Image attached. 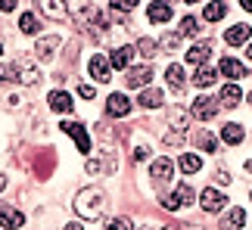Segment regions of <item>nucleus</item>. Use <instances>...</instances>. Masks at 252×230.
I'll return each instance as SVG.
<instances>
[{
  "mask_svg": "<svg viewBox=\"0 0 252 230\" xmlns=\"http://www.w3.org/2000/svg\"><path fill=\"white\" fill-rule=\"evenodd\" d=\"M218 109H221V106H218V100H212V97H196V100H193V106H190L193 118H199V121L215 118Z\"/></svg>",
  "mask_w": 252,
  "mask_h": 230,
  "instance_id": "nucleus-3",
  "label": "nucleus"
},
{
  "mask_svg": "<svg viewBox=\"0 0 252 230\" xmlns=\"http://www.w3.org/2000/svg\"><path fill=\"white\" fill-rule=\"evenodd\" d=\"M193 34H199V22L193 16H184L181 19V37H193Z\"/></svg>",
  "mask_w": 252,
  "mask_h": 230,
  "instance_id": "nucleus-29",
  "label": "nucleus"
},
{
  "mask_svg": "<svg viewBox=\"0 0 252 230\" xmlns=\"http://www.w3.org/2000/svg\"><path fill=\"white\" fill-rule=\"evenodd\" d=\"M6 187V174H0V190H3Z\"/></svg>",
  "mask_w": 252,
  "mask_h": 230,
  "instance_id": "nucleus-44",
  "label": "nucleus"
},
{
  "mask_svg": "<svg viewBox=\"0 0 252 230\" xmlns=\"http://www.w3.org/2000/svg\"><path fill=\"white\" fill-rule=\"evenodd\" d=\"M184 140H187V134H184V131H168L165 137H162L165 146H178V143H184Z\"/></svg>",
  "mask_w": 252,
  "mask_h": 230,
  "instance_id": "nucleus-32",
  "label": "nucleus"
},
{
  "mask_svg": "<svg viewBox=\"0 0 252 230\" xmlns=\"http://www.w3.org/2000/svg\"><path fill=\"white\" fill-rule=\"evenodd\" d=\"M171 174H174V165L168 159H156L150 165V177L156 180V184H165V180H171Z\"/></svg>",
  "mask_w": 252,
  "mask_h": 230,
  "instance_id": "nucleus-10",
  "label": "nucleus"
},
{
  "mask_svg": "<svg viewBox=\"0 0 252 230\" xmlns=\"http://www.w3.org/2000/svg\"><path fill=\"white\" fill-rule=\"evenodd\" d=\"M75 212H78L84 221H100L106 212V193L100 187H84L78 196H75Z\"/></svg>",
  "mask_w": 252,
  "mask_h": 230,
  "instance_id": "nucleus-1",
  "label": "nucleus"
},
{
  "mask_svg": "<svg viewBox=\"0 0 252 230\" xmlns=\"http://www.w3.org/2000/svg\"><path fill=\"white\" fill-rule=\"evenodd\" d=\"M246 56H249V62H252V44H249V47H246Z\"/></svg>",
  "mask_w": 252,
  "mask_h": 230,
  "instance_id": "nucleus-45",
  "label": "nucleus"
},
{
  "mask_svg": "<svg viewBox=\"0 0 252 230\" xmlns=\"http://www.w3.org/2000/svg\"><path fill=\"white\" fill-rule=\"evenodd\" d=\"M224 13H227V6L224 3H206L202 6V16H206V22H218V19H224Z\"/></svg>",
  "mask_w": 252,
  "mask_h": 230,
  "instance_id": "nucleus-26",
  "label": "nucleus"
},
{
  "mask_svg": "<svg viewBox=\"0 0 252 230\" xmlns=\"http://www.w3.org/2000/svg\"><path fill=\"white\" fill-rule=\"evenodd\" d=\"M0 56H3V47H0Z\"/></svg>",
  "mask_w": 252,
  "mask_h": 230,
  "instance_id": "nucleus-46",
  "label": "nucleus"
},
{
  "mask_svg": "<svg viewBox=\"0 0 252 230\" xmlns=\"http://www.w3.org/2000/svg\"><path fill=\"white\" fill-rule=\"evenodd\" d=\"M41 6H44V16H56V19H65V16H69L65 3H53V0H47V3H41Z\"/></svg>",
  "mask_w": 252,
  "mask_h": 230,
  "instance_id": "nucleus-30",
  "label": "nucleus"
},
{
  "mask_svg": "<svg viewBox=\"0 0 252 230\" xmlns=\"http://www.w3.org/2000/svg\"><path fill=\"white\" fill-rule=\"evenodd\" d=\"M209 56H212V44L209 41H196L187 50V62H193V65H199V69H202V62H206Z\"/></svg>",
  "mask_w": 252,
  "mask_h": 230,
  "instance_id": "nucleus-12",
  "label": "nucleus"
},
{
  "mask_svg": "<svg viewBox=\"0 0 252 230\" xmlns=\"http://www.w3.org/2000/svg\"><path fill=\"white\" fill-rule=\"evenodd\" d=\"M243 224H246L243 208H230V212L221 218V230H243Z\"/></svg>",
  "mask_w": 252,
  "mask_h": 230,
  "instance_id": "nucleus-17",
  "label": "nucleus"
},
{
  "mask_svg": "<svg viewBox=\"0 0 252 230\" xmlns=\"http://www.w3.org/2000/svg\"><path fill=\"white\" fill-rule=\"evenodd\" d=\"M162 100H165V93H162L159 87H147V90H140V106L143 109H156V106H162Z\"/></svg>",
  "mask_w": 252,
  "mask_h": 230,
  "instance_id": "nucleus-19",
  "label": "nucleus"
},
{
  "mask_svg": "<svg viewBox=\"0 0 252 230\" xmlns=\"http://www.w3.org/2000/svg\"><path fill=\"white\" fill-rule=\"evenodd\" d=\"M56 50H60V34H50V37H41V41L34 44V56L41 62H47V59H53L56 56Z\"/></svg>",
  "mask_w": 252,
  "mask_h": 230,
  "instance_id": "nucleus-8",
  "label": "nucleus"
},
{
  "mask_svg": "<svg viewBox=\"0 0 252 230\" xmlns=\"http://www.w3.org/2000/svg\"><path fill=\"white\" fill-rule=\"evenodd\" d=\"M221 75H227L230 81H240L246 75V69H243V62L240 59H234V56H224V59H221Z\"/></svg>",
  "mask_w": 252,
  "mask_h": 230,
  "instance_id": "nucleus-16",
  "label": "nucleus"
},
{
  "mask_svg": "<svg viewBox=\"0 0 252 230\" xmlns=\"http://www.w3.org/2000/svg\"><path fill=\"white\" fill-rule=\"evenodd\" d=\"M174 16L171 3H150V22H168Z\"/></svg>",
  "mask_w": 252,
  "mask_h": 230,
  "instance_id": "nucleus-24",
  "label": "nucleus"
},
{
  "mask_svg": "<svg viewBox=\"0 0 252 230\" xmlns=\"http://www.w3.org/2000/svg\"><path fill=\"white\" fill-rule=\"evenodd\" d=\"M199 202H202V212H221V208L227 205V199H224V193H218L215 187H206L199 193Z\"/></svg>",
  "mask_w": 252,
  "mask_h": 230,
  "instance_id": "nucleus-5",
  "label": "nucleus"
},
{
  "mask_svg": "<svg viewBox=\"0 0 252 230\" xmlns=\"http://www.w3.org/2000/svg\"><path fill=\"white\" fill-rule=\"evenodd\" d=\"M13 65H16V81L28 84V87H34V84L41 81V72H37V69H34V65L28 62V59H16Z\"/></svg>",
  "mask_w": 252,
  "mask_h": 230,
  "instance_id": "nucleus-7",
  "label": "nucleus"
},
{
  "mask_svg": "<svg viewBox=\"0 0 252 230\" xmlns=\"http://www.w3.org/2000/svg\"><path fill=\"white\" fill-rule=\"evenodd\" d=\"M106 230H131V221H125V218H115V221L106 224Z\"/></svg>",
  "mask_w": 252,
  "mask_h": 230,
  "instance_id": "nucleus-36",
  "label": "nucleus"
},
{
  "mask_svg": "<svg viewBox=\"0 0 252 230\" xmlns=\"http://www.w3.org/2000/svg\"><path fill=\"white\" fill-rule=\"evenodd\" d=\"M16 81V65H0V84H13Z\"/></svg>",
  "mask_w": 252,
  "mask_h": 230,
  "instance_id": "nucleus-35",
  "label": "nucleus"
},
{
  "mask_svg": "<svg viewBox=\"0 0 252 230\" xmlns=\"http://www.w3.org/2000/svg\"><path fill=\"white\" fill-rule=\"evenodd\" d=\"M106 112L115 115V118H122V115H128V112H131V100L125 97V93H112V97L106 100Z\"/></svg>",
  "mask_w": 252,
  "mask_h": 230,
  "instance_id": "nucleus-9",
  "label": "nucleus"
},
{
  "mask_svg": "<svg viewBox=\"0 0 252 230\" xmlns=\"http://www.w3.org/2000/svg\"><path fill=\"white\" fill-rule=\"evenodd\" d=\"M199 146L206 149V152H215V149H218V140H215V137H212V134L206 131V134H199Z\"/></svg>",
  "mask_w": 252,
  "mask_h": 230,
  "instance_id": "nucleus-34",
  "label": "nucleus"
},
{
  "mask_svg": "<svg viewBox=\"0 0 252 230\" xmlns=\"http://www.w3.org/2000/svg\"><path fill=\"white\" fill-rule=\"evenodd\" d=\"M240 100H243V90H240L237 84H224V87H221V97H218L221 106H237Z\"/></svg>",
  "mask_w": 252,
  "mask_h": 230,
  "instance_id": "nucleus-20",
  "label": "nucleus"
},
{
  "mask_svg": "<svg viewBox=\"0 0 252 230\" xmlns=\"http://www.w3.org/2000/svg\"><path fill=\"white\" fill-rule=\"evenodd\" d=\"M243 137H246V134H243V128H240V124H224V128H221V140H224V143H230V146H237V143H243Z\"/></svg>",
  "mask_w": 252,
  "mask_h": 230,
  "instance_id": "nucleus-22",
  "label": "nucleus"
},
{
  "mask_svg": "<svg viewBox=\"0 0 252 230\" xmlns=\"http://www.w3.org/2000/svg\"><path fill=\"white\" fill-rule=\"evenodd\" d=\"M65 230H81V224H78V221H72V224H65Z\"/></svg>",
  "mask_w": 252,
  "mask_h": 230,
  "instance_id": "nucleus-43",
  "label": "nucleus"
},
{
  "mask_svg": "<svg viewBox=\"0 0 252 230\" xmlns=\"http://www.w3.org/2000/svg\"><path fill=\"white\" fill-rule=\"evenodd\" d=\"M193 202V190L187 187V184H181L178 190H174L171 196H165L162 199V205L168 208V212H178V208H184V205H190Z\"/></svg>",
  "mask_w": 252,
  "mask_h": 230,
  "instance_id": "nucleus-4",
  "label": "nucleus"
},
{
  "mask_svg": "<svg viewBox=\"0 0 252 230\" xmlns=\"http://www.w3.org/2000/svg\"><path fill=\"white\" fill-rule=\"evenodd\" d=\"M109 6H112V9H119V13H128V9H134V3H125V0H112Z\"/></svg>",
  "mask_w": 252,
  "mask_h": 230,
  "instance_id": "nucleus-37",
  "label": "nucleus"
},
{
  "mask_svg": "<svg viewBox=\"0 0 252 230\" xmlns=\"http://www.w3.org/2000/svg\"><path fill=\"white\" fill-rule=\"evenodd\" d=\"M178 165H181L184 174H196V171L202 168V159L196 156V152H184V156L178 159Z\"/></svg>",
  "mask_w": 252,
  "mask_h": 230,
  "instance_id": "nucleus-23",
  "label": "nucleus"
},
{
  "mask_svg": "<svg viewBox=\"0 0 252 230\" xmlns=\"http://www.w3.org/2000/svg\"><path fill=\"white\" fill-rule=\"evenodd\" d=\"M19 28H22L25 34H37V31H41V22H37L34 13H22V16H19Z\"/></svg>",
  "mask_w": 252,
  "mask_h": 230,
  "instance_id": "nucleus-27",
  "label": "nucleus"
},
{
  "mask_svg": "<svg viewBox=\"0 0 252 230\" xmlns=\"http://www.w3.org/2000/svg\"><path fill=\"white\" fill-rule=\"evenodd\" d=\"M178 47H181V31H171L162 37V50H178Z\"/></svg>",
  "mask_w": 252,
  "mask_h": 230,
  "instance_id": "nucleus-31",
  "label": "nucleus"
},
{
  "mask_svg": "<svg viewBox=\"0 0 252 230\" xmlns=\"http://www.w3.org/2000/svg\"><path fill=\"white\" fill-rule=\"evenodd\" d=\"M137 50L143 56H153V53H156V41H153V37H140V41H137Z\"/></svg>",
  "mask_w": 252,
  "mask_h": 230,
  "instance_id": "nucleus-33",
  "label": "nucleus"
},
{
  "mask_svg": "<svg viewBox=\"0 0 252 230\" xmlns=\"http://www.w3.org/2000/svg\"><path fill=\"white\" fill-rule=\"evenodd\" d=\"M168 121H171V131H184V134H187V115H184L181 109H171Z\"/></svg>",
  "mask_w": 252,
  "mask_h": 230,
  "instance_id": "nucleus-28",
  "label": "nucleus"
},
{
  "mask_svg": "<svg viewBox=\"0 0 252 230\" xmlns=\"http://www.w3.org/2000/svg\"><path fill=\"white\" fill-rule=\"evenodd\" d=\"M240 6H243L246 13H252V0H240Z\"/></svg>",
  "mask_w": 252,
  "mask_h": 230,
  "instance_id": "nucleus-42",
  "label": "nucleus"
},
{
  "mask_svg": "<svg viewBox=\"0 0 252 230\" xmlns=\"http://www.w3.org/2000/svg\"><path fill=\"white\" fill-rule=\"evenodd\" d=\"M249 103H252V93H249Z\"/></svg>",
  "mask_w": 252,
  "mask_h": 230,
  "instance_id": "nucleus-47",
  "label": "nucleus"
},
{
  "mask_svg": "<svg viewBox=\"0 0 252 230\" xmlns=\"http://www.w3.org/2000/svg\"><path fill=\"white\" fill-rule=\"evenodd\" d=\"M147 81H153V69H150V65H134V69L125 72V84H128V87H143V90H147Z\"/></svg>",
  "mask_w": 252,
  "mask_h": 230,
  "instance_id": "nucleus-6",
  "label": "nucleus"
},
{
  "mask_svg": "<svg viewBox=\"0 0 252 230\" xmlns=\"http://www.w3.org/2000/svg\"><path fill=\"white\" fill-rule=\"evenodd\" d=\"M165 81H168V87L174 93H184V87H187V75H184L181 65H168V69H165Z\"/></svg>",
  "mask_w": 252,
  "mask_h": 230,
  "instance_id": "nucleus-14",
  "label": "nucleus"
},
{
  "mask_svg": "<svg viewBox=\"0 0 252 230\" xmlns=\"http://www.w3.org/2000/svg\"><path fill=\"white\" fill-rule=\"evenodd\" d=\"M60 131H65L69 137L78 143V149H81V156H87L91 152V137H87V131H84V124H78V121H63L60 124Z\"/></svg>",
  "mask_w": 252,
  "mask_h": 230,
  "instance_id": "nucleus-2",
  "label": "nucleus"
},
{
  "mask_svg": "<svg viewBox=\"0 0 252 230\" xmlns=\"http://www.w3.org/2000/svg\"><path fill=\"white\" fill-rule=\"evenodd\" d=\"M0 224L9 227V230H16V227H22V224H25V215H22V212H16L13 205H0Z\"/></svg>",
  "mask_w": 252,
  "mask_h": 230,
  "instance_id": "nucleus-15",
  "label": "nucleus"
},
{
  "mask_svg": "<svg viewBox=\"0 0 252 230\" xmlns=\"http://www.w3.org/2000/svg\"><path fill=\"white\" fill-rule=\"evenodd\" d=\"M87 72H91V78L94 81H109L112 78V65L103 59V56H94L91 65H87Z\"/></svg>",
  "mask_w": 252,
  "mask_h": 230,
  "instance_id": "nucleus-13",
  "label": "nucleus"
},
{
  "mask_svg": "<svg viewBox=\"0 0 252 230\" xmlns=\"http://www.w3.org/2000/svg\"><path fill=\"white\" fill-rule=\"evenodd\" d=\"M193 84H196V87H212V84H215V69H209V65H202V69H196V75H193Z\"/></svg>",
  "mask_w": 252,
  "mask_h": 230,
  "instance_id": "nucleus-25",
  "label": "nucleus"
},
{
  "mask_svg": "<svg viewBox=\"0 0 252 230\" xmlns=\"http://www.w3.org/2000/svg\"><path fill=\"white\" fill-rule=\"evenodd\" d=\"M78 93L84 100H94V87H87V84H78Z\"/></svg>",
  "mask_w": 252,
  "mask_h": 230,
  "instance_id": "nucleus-38",
  "label": "nucleus"
},
{
  "mask_svg": "<svg viewBox=\"0 0 252 230\" xmlns=\"http://www.w3.org/2000/svg\"><path fill=\"white\" fill-rule=\"evenodd\" d=\"M147 156H150V152H147V146H137V149H134V162H143Z\"/></svg>",
  "mask_w": 252,
  "mask_h": 230,
  "instance_id": "nucleus-40",
  "label": "nucleus"
},
{
  "mask_svg": "<svg viewBox=\"0 0 252 230\" xmlns=\"http://www.w3.org/2000/svg\"><path fill=\"white\" fill-rule=\"evenodd\" d=\"M50 109L53 112H72L75 106H72V97L69 93H63V90H53L50 93Z\"/></svg>",
  "mask_w": 252,
  "mask_h": 230,
  "instance_id": "nucleus-21",
  "label": "nucleus"
},
{
  "mask_svg": "<svg viewBox=\"0 0 252 230\" xmlns=\"http://www.w3.org/2000/svg\"><path fill=\"white\" fill-rule=\"evenodd\" d=\"M134 50H137V47H119V50L112 53L109 65H112V69H125V72H128V69H131V56H134Z\"/></svg>",
  "mask_w": 252,
  "mask_h": 230,
  "instance_id": "nucleus-18",
  "label": "nucleus"
},
{
  "mask_svg": "<svg viewBox=\"0 0 252 230\" xmlns=\"http://www.w3.org/2000/svg\"><path fill=\"white\" fill-rule=\"evenodd\" d=\"M249 37H252V28H249V25H243V22H240V25H230L227 31H224V41H227L230 47H240V44H246Z\"/></svg>",
  "mask_w": 252,
  "mask_h": 230,
  "instance_id": "nucleus-11",
  "label": "nucleus"
},
{
  "mask_svg": "<svg viewBox=\"0 0 252 230\" xmlns=\"http://www.w3.org/2000/svg\"><path fill=\"white\" fill-rule=\"evenodd\" d=\"M215 177H218V184H221V187H227V184H230V177H227V171H218V174H215Z\"/></svg>",
  "mask_w": 252,
  "mask_h": 230,
  "instance_id": "nucleus-41",
  "label": "nucleus"
},
{
  "mask_svg": "<svg viewBox=\"0 0 252 230\" xmlns=\"http://www.w3.org/2000/svg\"><path fill=\"white\" fill-rule=\"evenodd\" d=\"M19 3H16V0H0V9H3V13H13V9H16Z\"/></svg>",
  "mask_w": 252,
  "mask_h": 230,
  "instance_id": "nucleus-39",
  "label": "nucleus"
}]
</instances>
